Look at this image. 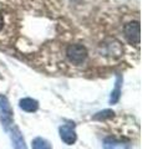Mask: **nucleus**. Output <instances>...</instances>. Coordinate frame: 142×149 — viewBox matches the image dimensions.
Listing matches in <instances>:
<instances>
[{
	"mask_svg": "<svg viewBox=\"0 0 142 149\" xmlns=\"http://www.w3.org/2000/svg\"><path fill=\"white\" fill-rule=\"evenodd\" d=\"M66 57L69 61L74 65H81L86 61L87 58V50L85 46L80 44H72L69 45L66 49Z\"/></svg>",
	"mask_w": 142,
	"mask_h": 149,
	"instance_id": "f257e3e1",
	"label": "nucleus"
},
{
	"mask_svg": "<svg viewBox=\"0 0 142 149\" xmlns=\"http://www.w3.org/2000/svg\"><path fill=\"white\" fill-rule=\"evenodd\" d=\"M0 122L5 130H9V127L13 125V109L4 96H0Z\"/></svg>",
	"mask_w": 142,
	"mask_h": 149,
	"instance_id": "f03ea898",
	"label": "nucleus"
},
{
	"mask_svg": "<svg viewBox=\"0 0 142 149\" xmlns=\"http://www.w3.org/2000/svg\"><path fill=\"white\" fill-rule=\"evenodd\" d=\"M124 34L126 40L132 45L140 44V22L138 21H131L126 24L124 27Z\"/></svg>",
	"mask_w": 142,
	"mask_h": 149,
	"instance_id": "7ed1b4c3",
	"label": "nucleus"
},
{
	"mask_svg": "<svg viewBox=\"0 0 142 149\" xmlns=\"http://www.w3.org/2000/svg\"><path fill=\"white\" fill-rule=\"evenodd\" d=\"M60 138L65 144L67 146H72V144L77 141V134L75 132V125L72 124H63L59 128Z\"/></svg>",
	"mask_w": 142,
	"mask_h": 149,
	"instance_id": "20e7f679",
	"label": "nucleus"
},
{
	"mask_svg": "<svg viewBox=\"0 0 142 149\" xmlns=\"http://www.w3.org/2000/svg\"><path fill=\"white\" fill-rule=\"evenodd\" d=\"M10 138H11L14 149H27L26 144H25V139H24L19 128L13 127V129L10 130Z\"/></svg>",
	"mask_w": 142,
	"mask_h": 149,
	"instance_id": "39448f33",
	"label": "nucleus"
},
{
	"mask_svg": "<svg viewBox=\"0 0 142 149\" xmlns=\"http://www.w3.org/2000/svg\"><path fill=\"white\" fill-rule=\"evenodd\" d=\"M19 107L27 112V113H32V112H36L39 109V102L34 98H30V97H26V98H22L19 101Z\"/></svg>",
	"mask_w": 142,
	"mask_h": 149,
	"instance_id": "423d86ee",
	"label": "nucleus"
},
{
	"mask_svg": "<svg viewBox=\"0 0 142 149\" xmlns=\"http://www.w3.org/2000/svg\"><path fill=\"white\" fill-rule=\"evenodd\" d=\"M121 86H122V77L118 74L116 76V82H115V88L111 92L110 96V103L111 104H116L118 101H120L121 97Z\"/></svg>",
	"mask_w": 142,
	"mask_h": 149,
	"instance_id": "0eeeda50",
	"label": "nucleus"
},
{
	"mask_svg": "<svg viewBox=\"0 0 142 149\" xmlns=\"http://www.w3.org/2000/svg\"><path fill=\"white\" fill-rule=\"evenodd\" d=\"M103 149H130V146L125 142L113 138H107L103 142Z\"/></svg>",
	"mask_w": 142,
	"mask_h": 149,
	"instance_id": "6e6552de",
	"label": "nucleus"
},
{
	"mask_svg": "<svg viewBox=\"0 0 142 149\" xmlns=\"http://www.w3.org/2000/svg\"><path fill=\"white\" fill-rule=\"evenodd\" d=\"M32 149H53V148H51L50 142L46 141L45 138L36 137L32 141Z\"/></svg>",
	"mask_w": 142,
	"mask_h": 149,
	"instance_id": "1a4fd4ad",
	"label": "nucleus"
},
{
	"mask_svg": "<svg viewBox=\"0 0 142 149\" xmlns=\"http://www.w3.org/2000/svg\"><path fill=\"white\" fill-rule=\"evenodd\" d=\"M113 111L111 109H105V111H101L98 112V113H96L93 116V119L95 120H105V119H110L113 117Z\"/></svg>",
	"mask_w": 142,
	"mask_h": 149,
	"instance_id": "9d476101",
	"label": "nucleus"
},
{
	"mask_svg": "<svg viewBox=\"0 0 142 149\" xmlns=\"http://www.w3.org/2000/svg\"><path fill=\"white\" fill-rule=\"evenodd\" d=\"M3 27H4V15H3V13L0 11V31L3 30Z\"/></svg>",
	"mask_w": 142,
	"mask_h": 149,
	"instance_id": "9b49d317",
	"label": "nucleus"
}]
</instances>
